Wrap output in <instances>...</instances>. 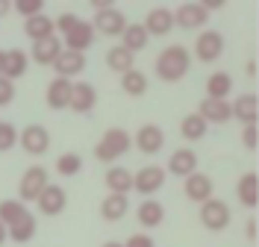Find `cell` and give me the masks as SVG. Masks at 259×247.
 Returning a JSON list of instances; mask_svg holds the SVG:
<instances>
[{
  "label": "cell",
  "instance_id": "36",
  "mask_svg": "<svg viewBox=\"0 0 259 247\" xmlns=\"http://www.w3.org/2000/svg\"><path fill=\"white\" fill-rule=\"evenodd\" d=\"M12 9L27 21V18H35L45 12V0H12Z\"/></svg>",
  "mask_w": 259,
  "mask_h": 247
},
{
  "label": "cell",
  "instance_id": "7",
  "mask_svg": "<svg viewBox=\"0 0 259 247\" xmlns=\"http://www.w3.org/2000/svg\"><path fill=\"white\" fill-rule=\"evenodd\" d=\"M194 56L200 62H218L224 56V35L218 30H200L197 38H194Z\"/></svg>",
  "mask_w": 259,
  "mask_h": 247
},
{
  "label": "cell",
  "instance_id": "37",
  "mask_svg": "<svg viewBox=\"0 0 259 247\" xmlns=\"http://www.w3.org/2000/svg\"><path fill=\"white\" fill-rule=\"evenodd\" d=\"M15 144H18V130H15V124H6V121H0V153L12 150Z\"/></svg>",
  "mask_w": 259,
  "mask_h": 247
},
{
  "label": "cell",
  "instance_id": "6",
  "mask_svg": "<svg viewBox=\"0 0 259 247\" xmlns=\"http://www.w3.org/2000/svg\"><path fill=\"white\" fill-rule=\"evenodd\" d=\"M230 221H233V212H230V206H227L224 200L209 197L206 203H200V224H203L209 232L227 230Z\"/></svg>",
  "mask_w": 259,
  "mask_h": 247
},
{
  "label": "cell",
  "instance_id": "22",
  "mask_svg": "<svg viewBox=\"0 0 259 247\" xmlns=\"http://www.w3.org/2000/svg\"><path fill=\"white\" fill-rule=\"evenodd\" d=\"M136 218H139L142 230H156V227H162V221H165V206L156 197H145L139 203V209H136Z\"/></svg>",
  "mask_w": 259,
  "mask_h": 247
},
{
  "label": "cell",
  "instance_id": "25",
  "mask_svg": "<svg viewBox=\"0 0 259 247\" xmlns=\"http://www.w3.org/2000/svg\"><path fill=\"white\" fill-rule=\"evenodd\" d=\"M24 33H27L30 41H45V38H50V35H56L53 18H48L45 12L35 15V18H27V21H24Z\"/></svg>",
  "mask_w": 259,
  "mask_h": 247
},
{
  "label": "cell",
  "instance_id": "20",
  "mask_svg": "<svg viewBox=\"0 0 259 247\" xmlns=\"http://www.w3.org/2000/svg\"><path fill=\"white\" fill-rule=\"evenodd\" d=\"M71 88H74V82L62 80V77H53V80L48 82L45 100H48V106L53 109V112H62V109H68V103H71Z\"/></svg>",
  "mask_w": 259,
  "mask_h": 247
},
{
  "label": "cell",
  "instance_id": "29",
  "mask_svg": "<svg viewBox=\"0 0 259 247\" xmlns=\"http://www.w3.org/2000/svg\"><path fill=\"white\" fill-rule=\"evenodd\" d=\"M147 74H142L139 68H133L127 74H121V91L127 94V97H145L147 94Z\"/></svg>",
  "mask_w": 259,
  "mask_h": 247
},
{
  "label": "cell",
  "instance_id": "38",
  "mask_svg": "<svg viewBox=\"0 0 259 247\" xmlns=\"http://www.w3.org/2000/svg\"><path fill=\"white\" fill-rule=\"evenodd\" d=\"M77 24H80V15H74V12H62V15L53 21V27H56V33L59 35H68Z\"/></svg>",
  "mask_w": 259,
  "mask_h": 247
},
{
  "label": "cell",
  "instance_id": "46",
  "mask_svg": "<svg viewBox=\"0 0 259 247\" xmlns=\"http://www.w3.org/2000/svg\"><path fill=\"white\" fill-rule=\"evenodd\" d=\"M3 241H9V235H6V227L0 224V247H3Z\"/></svg>",
  "mask_w": 259,
  "mask_h": 247
},
{
  "label": "cell",
  "instance_id": "39",
  "mask_svg": "<svg viewBox=\"0 0 259 247\" xmlns=\"http://www.w3.org/2000/svg\"><path fill=\"white\" fill-rule=\"evenodd\" d=\"M242 144L247 150H256L259 147V127L250 124V127H242Z\"/></svg>",
  "mask_w": 259,
  "mask_h": 247
},
{
  "label": "cell",
  "instance_id": "18",
  "mask_svg": "<svg viewBox=\"0 0 259 247\" xmlns=\"http://www.w3.org/2000/svg\"><path fill=\"white\" fill-rule=\"evenodd\" d=\"M62 38L59 35H50V38H45V41H32V50H30V59L35 62V65L41 68H50L53 62H56V56L62 53Z\"/></svg>",
  "mask_w": 259,
  "mask_h": 247
},
{
  "label": "cell",
  "instance_id": "8",
  "mask_svg": "<svg viewBox=\"0 0 259 247\" xmlns=\"http://www.w3.org/2000/svg\"><path fill=\"white\" fill-rule=\"evenodd\" d=\"M18 144L24 153H30V156H45L50 150V132L48 127H41V124H30V127H24V130L18 132Z\"/></svg>",
  "mask_w": 259,
  "mask_h": 247
},
{
  "label": "cell",
  "instance_id": "34",
  "mask_svg": "<svg viewBox=\"0 0 259 247\" xmlns=\"http://www.w3.org/2000/svg\"><path fill=\"white\" fill-rule=\"evenodd\" d=\"M35 232H38V224H35V215H27V218H21L18 224H12L9 230H6V235L15 241V244H27L30 238H35Z\"/></svg>",
  "mask_w": 259,
  "mask_h": 247
},
{
  "label": "cell",
  "instance_id": "15",
  "mask_svg": "<svg viewBox=\"0 0 259 247\" xmlns=\"http://www.w3.org/2000/svg\"><path fill=\"white\" fill-rule=\"evenodd\" d=\"M230 118L239 121L242 127H250L259 121V97L256 94H242L230 103Z\"/></svg>",
  "mask_w": 259,
  "mask_h": 247
},
{
  "label": "cell",
  "instance_id": "19",
  "mask_svg": "<svg viewBox=\"0 0 259 247\" xmlns=\"http://www.w3.org/2000/svg\"><path fill=\"white\" fill-rule=\"evenodd\" d=\"M236 197L250 212L259 206V174L256 171H247V174L239 177V182H236Z\"/></svg>",
  "mask_w": 259,
  "mask_h": 247
},
{
  "label": "cell",
  "instance_id": "5",
  "mask_svg": "<svg viewBox=\"0 0 259 247\" xmlns=\"http://www.w3.org/2000/svg\"><path fill=\"white\" fill-rule=\"evenodd\" d=\"M95 27V33L100 35H109V38H121V33L127 30V15L115 6H106V9H97L95 18L89 21Z\"/></svg>",
  "mask_w": 259,
  "mask_h": 247
},
{
  "label": "cell",
  "instance_id": "26",
  "mask_svg": "<svg viewBox=\"0 0 259 247\" xmlns=\"http://www.w3.org/2000/svg\"><path fill=\"white\" fill-rule=\"evenodd\" d=\"M127 212H130V200L124 194H106V197L100 200V218L109 221V224L121 221Z\"/></svg>",
  "mask_w": 259,
  "mask_h": 247
},
{
  "label": "cell",
  "instance_id": "9",
  "mask_svg": "<svg viewBox=\"0 0 259 247\" xmlns=\"http://www.w3.org/2000/svg\"><path fill=\"white\" fill-rule=\"evenodd\" d=\"M133 147L139 153H145V156H156L165 147V130L159 124H142L133 135Z\"/></svg>",
  "mask_w": 259,
  "mask_h": 247
},
{
  "label": "cell",
  "instance_id": "45",
  "mask_svg": "<svg viewBox=\"0 0 259 247\" xmlns=\"http://www.w3.org/2000/svg\"><path fill=\"white\" fill-rule=\"evenodd\" d=\"M244 71H247V77H256V62H253V59H250V62H247V65H244Z\"/></svg>",
  "mask_w": 259,
  "mask_h": 247
},
{
  "label": "cell",
  "instance_id": "32",
  "mask_svg": "<svg viewBox=\"0 0 259 247\" xmlns=\"http://www.w3.org/2000/svg\"><path fill=\"white\" fill-rule=\"evenodd\" d=\"M206 130H209V124L197 115V112H189V115L180 121V135H183L186 141H200V138L206 135Z\"/></svg>",
  "mask_w": 259,
  "mask_h": 247
},
{
  "label": "cell",
  "instance_id": "1",
  "mask_svg": "<svg viewBox=\"0 0 259 247\" xmlns=\"http://www.w3.org/2000/svg\"><path fill=\"white\" fill-rule=\"evenodd\" d=\"M192 68V53L183 44H168L165 50H159L156 62H153V71L162 82H180Z\"/></svg>",
  "mask_w": 259,
  "mask_h": 247
},
{
  "label": "cell",
  "instance_id": "47",
  "mask_svg": "<svg viewBox=\"0 0 259 247\" xmlns=\"http://www.w3.org/2000/svg\"><path fill=\"white\" fill-rule=\"evenodd\" d=\"M103 247H124V244H121V241H106Z\"/></svg>",
  "mask_w": 259,
  "mask_h": 247
},
{
  "label": "cell",
  "instance_id": "24",
  "mask_svg": "<svg viewBox=\"0 0 259 247\" xmlns=\"http://www.w3.org/2000/svg\"><path fill=\"white\" fill-rule=\"evenodd\" d=\"M27 68H30V56H27L24 50H18V47L3 50V77L9 82L21 80V77L27 74Z\"/></svg>",
  "mask_w": 259,
  "mask_h": 247
},
{
  "label": "cell",
  "instance_id": "31",
  "mask_svg": "<svg viewBox=\"0 0 259 247\" xmlns=\"http://www.w3.org/2000/svg\"><path fill=\"white\" fill-rule=\"evenodd\" d=\"M106 68L115 71V74H127V71L136 68V56L130 50H124L121 44H115V47L106 50Z\"/></svg>",
  "mask_w": 259,
  "mask_h": 247
},
{
  "label": "cell",
  "instance_id": "12",
  "mask_svg": "<svg viewBox=\"0 0 259 247\" xmlns=\"http://www.w3.org/2000/svg\"><path fill=\"white\" fill-rule=\"evenodd\" d=\"M206 21H209V12L200 3H180L174 12V27L180 30H200L206 27Z\"/></svg>",
  "mask_w": 259,
  "mask_h": 247
},
{
  "label": "cell",
  "instance_id": "42",
  "mask_svg": "<svg viewBox=\"0 0 259 247\" xmlns=\"http://www.w3.org/2000/svg\"><path fill=\"white\" fill-rule=\"evenodd\" d=\"M244 235H247L250 241H253V238H256V235H259V224H256V218H250V221L244 224Z\"/></svg>",
  "mask_w": 259,
  "mask_h": 247
},
{
  "label": "cell",
  "instance_id": "27",
  "mask_svg": "<svg viewBox=\"0 0 259 247\" xmlns=\"http://www.w3.org/2000/svg\"><path fill=\"white\" fill-rule=\"evenodd\" d=\"M106 188H109V194H124L127 197V191H133V174H130V168L112 165L106 171Z\"/></svg>",
  "mask_w": 259,
  "mask_h": 247
},
{
  "label": "cell",
  "instance_id": "23",
  "mask_svg": "<svg viewBox=\"0 0 259 247\" xmlns=\"http://www.w3.org/2000/svg\"><path fill=\"white\" fill-rule=\"evenodd\" d=\"M197 115L203 118L206 124H230V100H212L203 97L200 106H197Z\"/></svg>",
  "mask_w": 259,
  "mask_h": 247
},
{
  "label": "cell",
  "instance_id": "40",
  "mask_svg": "<svg viewBox=\"0 0 259 247\" xmlns=\"http://www.w3.org/2000/svg\"><path fill=\"white\" fill-rule=\"evenodd\" d=\"M15 100V82H9L6 77H0V109L9 106Z\"/></svg>",
  "mask_w": 259,
  "mask_h": 247
},
{
  "label": "cell",
  "instance_id": "48",
  "mask_svg": "<svg viewBox=\"0 0 259 247\" xmlns=\"http://www.w3.org/2000/svg\"><path fill=\"white\" fill-rule=\"evenodd\" d=\"M0 77H3V50H0Z\"/></svg>",
  "mask_w": 259,
  "mask_h": 247
},
{
  "label": "cell",
  "instance_id": "10",
  "mask_svg": "<svg viewBox=\"0 0 259 247\" xmlns=\"http://www.w3.org/2000/svg\"><path fill=\"white\" fill-rule=\"evenodd\" d=\"M183 194L192 200V203H206L209 197H215V182H212L209 174H200V171H194L189 174L186 180H183Z\"/></svg>",
  "mask_w": 259,
  "mask_h": 247
},
{
  "label": "cell",
  "instance_id": "3",
  "mask_svg": "<svg viewBox=\"0 0 259 247\" xmlns=\"http://www.w3.org/2000/svg\"><path fill=\"white\" fill-rule=\"evenodd\" d=\"M48 182H50L48 168H41V165L27 168V171L21 174V180H18V200H21V203H35L38 194L48 188Z\"/></svg>",
  "mask_w": 259,
  "mask_h": 247
},
{
  "label": "cell",
  "instance_id": "16",
  "mask_svg": "<svg viewBox=\"0 0 259 247\" xmlns=\"http://www.w3.org/2000/svg\"><path fill=\"white\" fill-rule=\"evenodd\" d=\"M95 27L89 24V21H82L80 18V24L71 30L68 35H62V47L65 50H74V53H85V50L95 44Z\"/></svg>",
  "mask_w": 259,
  "mask_h": 247
},
{
  "label": "cell",
  "instance_id": "11",
  "mask_svg": "<svg viewBox=\"0 0 259 247\" xmlns=\"http://www.w3.org/2000/svg\"><path fill=\"white\" fill-rule=\"evenodd\" d=\"M35 206H38V212L41 215L56 218V215H62L65 206H68V191H65L62 185H56V182H48V188L38 194Z\"/></svg>",
  "mask_w": 259,
  "mask_h": 247
},
{
  "label": "cell",
  "instance_id": "17",
  "mask_svg": "<svg viewBox=\"0 0 259 247\" xmlns=\"http://www.w3.org/2000/svg\"><path fill=\"white\" fill-rule=\"evenodd\" d=\"M194 171H197V153L192 147H177L171 153L168 165H165V174H174V177H183V180Z\"/></svg>",
  "mask_w": 259,
  "mask_h": 247
},
{
  "label": "cell",
  "instance_id": "41",
  "mask_svg": "<svg viewBox=\"0 0 259 247\" xmlns=\"http://www.w3.org/2000/svg\"><path fill=\"white\" fill-rule=\"evenodd\" d=\"M121 244H124V247H156V244H153V238H150L147 232H133L127 241H121Z\"/></svg>",
  "mask_w": 259,
  "mask_h": 247
},
{
  "label": "cell",
  "instance_id": "44",
  "mask_svg": "<svg viewBox=\"0 0 259 247\" xmlns=\"http://www.w3.org/2000/svg\"><path fill=\"white\" fill-rule=\"evenodd\" d=\"M9 9H12V0H0V18L9 15Z\"/></svg>",
  "mask_w": 259,
  "mask_h": 247
},
{
  "label": "cell",
  "instance_id": "21",
  "mask_svg": "<svg viewBox=\"0 0 259 247\" xmlns=\"http://www.w3.org/2000/svg\"><path fill=\"white\" fill-rule=\"evenodd\" d=\"M142 27L147 30V35H168L171 30H174V9H168V6L150 9Z\"/></svg>",
  "mask_w": 259,
  "mask_h": 247
},
{
  "label": "cell",
  "instance_id": "43",
  "mask_svg": "<svg viewBox=\"0 0 259 247\" xmlns=\"http://www.w3.org/2000/svg\"><path fill=\"white\" fill-rule=\"evenodd\" d=\"M200 6H203L206 12H215V9H221V6H224V0H200Z\"/></svg>",
  "mask_w": 259,
  "mask_h": 247
},
{
  "label": "cell",
  "instance_id": "13",
  "mask_svg": "<svg viewBox=\"0 0 259 247\" xmlns=\"http://www.w3.org/2000/svg\"><path fill=\"white\" fill-rule=\"evenodd\" d=\"M97 106V88L85 80H74V88H71V103L68 109H74L77 115H89Z\"/></svg>",
  "mask_w": 259,
  "mask_h": 247
},
{
  "label": "cell",
  "instance_id": "2",
  "mask_svg": "<svg viewBox=\"0 0 259 247\" xmlns=\"http://www.w3.org/2000/svg\"><path fill=\"white\" fill-rule=\"evenodd\" d=\"M130 147H133V135L124 127H109V130L100 135V141L95 144V159L103 165H112L124 153H130Z\"/></svg>",
  "mask_w": 259,
  "mask_h": 247
},
{
  "label": "cell",
  "instance_id": "28",
  "mask_svg": "<svg viewBox=\"0 0 259 247\" xmlns=\"http://www.w3.org/2000/svg\"><path fill=\"white\" fill-rule=\"evenodd\" d=\"M147 41H150V35H147V30L142 24H127V30L121 33V47L130 50L133 56H136L139 50H145Z\"/></svg>",
  "mask_w": 259,
  "mask_h": 247
},
{
  "label": "cell",
  "instance_id": "30",
  "mask_svg": "<svg viewBox=\"0 0 259 247\" xmlns=\"http://www.w3.org/2000/svg\"><path fill=\"white\" fill-rule=\"evenodd\" d=\"M230 94H233V77H230L227 71H215V74H209V80H206V97L227 100Z\"/></svg>",
  "mask_w": 259,
  "mask_h": 247
},
{
  "label": "cell",
  "instance_id": "33",
  "mask_svg": "<svg viewBox=\"0 0 259 247\" xmlns=\"http://www.w3.org/2000/svg\"><path fill=\"white\" fill-rule=\"evenodd\" d=\"M27 215H30V209H27V203H21V200H0V224H3V227H6V230H9V227H12V224H18V221H21V218H27Z\"/></svg>",
  "mask_w": 259,
  "mask_h": 247
},
{
  "label": "cell",
  "instance_id": "4",
  "mask_svg": "<svg viewBox=\"0 0 259 247\" xmlns=\"http://www.w3.org/2000/svg\"><path fill=\"white\" fill-rule=\"evenodd\" d=\"M165 180H168L165 168H159V165H145V168H139L133 174V191L142 194V197H153L156 191H162Z\"/></svg>",
  "mask_w": 259,
  "mask_h": 247
},
{
  "label": "cell",
  "instance_id": "14",
  "mask_svg": "<svg viewBox=\"0 0 259 247\" xmlns=\"http://www.w3.org/2000/svg\"><path fill=\"white\" fill-rule=\"evenodd\" d=\"M53 71H56V77H62V80H77L82 71H85V53H74V50H62L59 56H56V62H53Z\"/></svg>",
  "mask_w": 259,
  "mask_h": 247
},
{
  "label": "cell",
  "instance_id": "35",
  "mask_svg": "<svg viewBox=\"0 0 259 247\" xmlns=\"http://www.w3.org/2000/svg\"><path fill=\"white\" fill-rule=\"evenodd\" d=\"M82 171V156L80 153H62L56 159V174L59 177H77Z\"/></svg>",
  "mask_w": 259,
  "mask_h": 247
}]
</instances>
